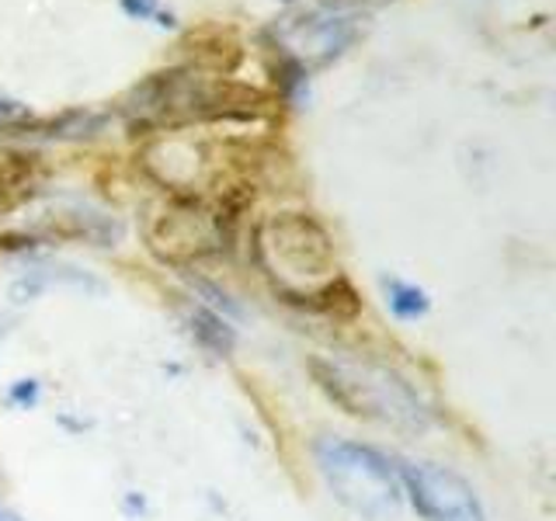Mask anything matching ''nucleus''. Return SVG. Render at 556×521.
I'll use <instances>...</instances> for the list:
<instances>
[{"label": "nucleus", "mask_w": 556, "mask_h": 521, "mask_svg": "<svg viewBox=\"0 0 556 521\" xmlns=\"http://www.w3.org/2000/svg\"><path fill=\"white\" fill-rule=\"evenodd\" d=\"M306 372L330 404L355 421L382 424L400 434H425L431 428V407L425 396L387 365L313 355Z\"/></svg>", "instance_id": "f257e3e1"}, {"label": "nucleus", "mask_w": 556, "mask_h": 521, "mask_svg": "<svg viewBox=\"0 0 556 521\" xmlns=\"http://www.w3.org/2000/svg\"><path fill=\"white\" fill-rule=\"evenodd\" d=\"M313 459H317V469L330 486V494L348 511L369 521H382L404 504L396 459L390 452L355 439H330L327 434V439L313 442Z\"/></svg>", "instance_id": "f03ea898"}, {"label": "nucleus", "mask_w": 556, "mask_h": 521, "mask_svg": "<svg viewBox=\"0 0 556 521\" xmlns=\"http://www.w3.org/2000/svg\"><path fill=\"white\" fill-rule=\"evenodd\" d=\"M257 257L282 282L275 292H306L324 278L338 275L334 240L309 213H278L257 230Z\"/></svg>", "instance_id": "7ed1b4c3"}, {"label": "nucleus", "mask_w": 556, "mask_h": 521, "mask_svg": "<svg viewBox=\"0 0 556 521\" xmlns=\"http://www.w3.org/2000/svg\"><path fill=\"white\" fill-rule=\"evenodd\" d=\"M147 243L156 257L174 268H188L195 260L223 254L213 213L195 195H185V191H174L170 205L150 223Z\"/></svg>", "instance_id": "20e7f679"}, {"label": "nucleus", "mask_w": 556, "mask_h": 521, "mask_svg": "<svg viewBox=\"0 0 556 521\" xmlns=\"http://www.w3.org/2000/svg\"><path fill=\"white\" fill-rule=\"evenodd\" d=\"M400 491L421 521H486L477 491L439 462H396Z\"/></svg>", "instance_id": "39448f33"}, {"label": "nucleus", "mask_w": 556, "mask_h": 521, "mask_svg": "<svg viewBox=\"0 0 556 521\" xmlns=\"http://www.w3.org/2000/svg\"><path fill=\"white\" fill-rule=\"evenodd\" d=\"M278 295H282V303H289L295 309L317 313V317H330V320H341V323L355 320L362 313V295L344 275H330L306 292H278Z\"/></svg>", "instance_id": "423d86ee"}, {"label": "nucleus", "mask_w": 556, "mask_h": 521, "mask_svg": "<svg viewBox=\"0 0 556 521\" xmlns=\"http://www.w3.org/2000/svg\"><path fill=\"white\" fill-rule=\"evenodd\" d=\"M181 49L188 52V60L199 69H208V74H216V77H230L243 60L240 39L223 25L191 28L181 39Z\"/></svg>", "instance_id": "0eeeda50"}, {"label": "nucleus", "mask_w": 556, "mask_h": 521, "mask_svg": "<svg viewBox=\"0 0 556 521\" xmlns=\"http://www.w3.org/2000/svg\"><path fill=\"white\" fill-rule=\"evenodd\" d=\"M46 178L42 156L25 150H0V213L31 202Z\"/></svg>", "instance_id": "6e6552de"}, {"label": "nucleus", "mask_w": 556, "mask_h": 521, "mask_svg": "<svg viewBox=\"0 0 556 521\" xmlns=\"http://www.w3.org/2000/svg\"><path fill=\"white\" fill-rule=\"evenodd\" d=\"M188 330H191V338H195V344L205 347L208 355H216V358L233 355V347H237V327L226 320L223 313L195 303V306H191V313H188Z\"/></svg>", "instance_id": "1a4fd4ad"}, {"label": "nucleus", "mask_w": 556, "mask_h": 521, "mask_svg": "<svg viewBox=\"0 0 556 521\" xmlns=\"http://www.w3.org/2000/svg\"><path fill=\"white\" fill-rule=\"evenodd\" d=\"M382 289H387V306L396 320H421L431 309L428 292L414 282H404V278H387Z\"/></svg>", "instance_id": "9d476101"}, {"label": "nucleus", "mask_w": 556, "mask_h": 521, "mask_svg": "<svg viewBox=\"0 0 556 521\" xmlns=\"http://www.w3.org/2000/svg\"><path fill=\"white\" fill-rule=\"evenodd\" d=\"M39 396H42V386H39V379H14L11 386H8V404L11 407H35L39 404Z\"/></svg>", "instance_id": "9b49d317"}, {"label": "nucleus", "mask_w": 556, "mask_h": 521, "mask_svg": "<svg viewBox=\"0 0 556 521\" xmlns=\"http://www.w3.org/2000/svg\"><path fill=\"white\" fill-rule=\"evenodd\" d=\"M122 8H126L129 14L147 17V14H153V0H122Z\"/></svg>", "instance_id": "f8f14e48"}, {"label": "nucleus", "mask_w": 556, "mask_h": 521, "mask_svg": "<svg viewBox=\"0 0 556 521\" xmlns=\"http://www.w3.org/2000/svg\"><path fill=\"white\" fill-rule=\"evenodd\" d=\"M0 521H25L22 514H17L14 508H8V504L4 500H0Z\"/></svg>", "instance_id": "ddd939ff"}]
</instances>
